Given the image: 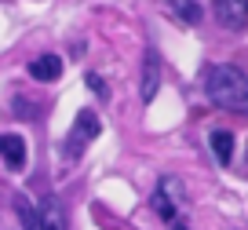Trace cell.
<instances>
[{"mask_svg": "<svg viewBox=\"0 0 248 230\" xmlns=\"http://www.w3.org/2000/svg\"><path fill=\"white\" fill-rule=\"evenodd\" d=\"M0 157H4V164H8L11 172H22L26 168V139L15 135V131L0 135Z\"/></svg>", "mask_w": 248, "mask_h": 230, "instance_id": "6", "label": "cell"}, {"mask_svg": "<svg viewBox=\"0 0 248 230\" xmlns=\"http://www.w3.org/2000/svg\"><path fill=\"white\" fill-rule=\"evenodd\" d=\"M204 95L226 114H248V73L233 62H216L204 73Z\"/></svg>", "mask_w": 248, "mask_h": 230, "instance_id": "1", "label": "cell"}, {"mask_svg": "<svg viewBox=\"0 0 248 230\" xmlns=\"http://www.w3.org/2000/svg\"><path fill=\"white\" fill-rule=\"evenodd\" d=\"M99 131H102L99 114H95V110H80L77 121H73V128H70V135H66V157L77 161L80 153H84V146L92 143V139H99Z\"/></svg>", "mask_w": 248, "mask_h": 230, "instance_id": "3", "label": "cell"}, {"mask_svg": "<svg viewBox=\"0 0 248 230\" xmlns=\"http://www.w3.org/2000/svg\"><path fill=\"white\" fill-rule=\"evenodd\" d=\"M37 230H66V212L55 197H44L37 205Z\"/></svg>", "mask_w": 248, "mask_h": 230, "instance_id": "7", "label": "cell"}, {"mask_svg": "<svg viewBox=\"0 0 248 230\" xmlns=\"http://www.w3.org/2000/svg\"><path fill=\"white\" fill-rule=\"evenodd\" d=\"M208 146H212V153H216V161L223 164V168L233 161V135H230V131H223V128H219V131H212Z\"/></svg>", "mask_w": 248, "mask_h": 230, "instance_id": "9", "label": "cell"}, {"mask_svg": "<svg viewBox=\"0 0 248 230\" xmlns=\"http://www.w3.org/2000/svg\"><path fill=\"white\" fill-rule=\"evenodd\" d=\"M157 88H161V55H157V48H146V51H142V73H139L142 102H154Z\"/></svg>", "mask_w": 248, "mask_h": 230, "instance_id": "4", "label": "cell"}, {"mask_svg": "<svg viewBox=\"0 0 248 230\" xmlns=\"http://www.w3.org/2000/svg\"><path fill=\"white\" fill-rule=\"evenodd\" d=\"M168 4H171V11H175L183 22H190V26L201 18V0H168Z\"/></svg>", "mask_w": 248, "mask_h": 230, "instance_id": "10", "label": "cell"}, {"mask_svg": "<svg viewBox=\"0 0 248 230\" xmlns=\"http://www.w3.org/2000/svg\"><path fill=\"white\" fill-rule=\"evenodd\" d=\"M212 8H216V18L230 30H241L248 22V0H212Z\"/></svg>", "mask_w": 248, "mask_h": 230, "instance_id": "5", "label": "cell"}, {"mask_svg": "<svg viewBox=\"0 0 248 230\" xmlns=\"http://www.w3.org/2000/svg\"><path fill=\"white\" fill-rule=\"evenodd\" d=\"M59 73H62V59L59 55H40V59H33L30 62V77L33 81H59Z\"/></svg>", "mask_w": 248, "mask_h": 230, "instance_id": "8", "label": "cell"}, {"mask_svg": "<svg viewBox=\"0 0 248 230\" xmlns=\"http://www.w3.org/2000/svg\"><path fill=\"white\" fill-rule=\"evenodd\" d=\"M88 84H92L95 95H106V84H102V77H99V73H88Z\"/></svg>", "mask_w": 248, "mask_h": 230, "instance_id": "11", "label": "cell"}, {"mask_svg": "<svg viewBox=\"0 0 248 230\" xmlns=\"http://www.w3.org/2000/svg\"><path fill=\"white\" fill-rule=\"evenodd\" d=\"M183 208H186L183 183H179V179H171V176H164L161 183H157V190H154V212L164 219V227H168V230H190Z\"/></svg>", "mask_w": 248, "mask_h": 230, "instance_id": "2", "label": "cell"}]
</instances>
